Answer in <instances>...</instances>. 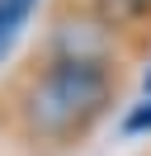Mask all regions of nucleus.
<instances>
[{
    "mask_svg": "<svg viewBox=\"0 0 151 156\" xmlns=\"http://www.w3.org/2000/svg\"><path fill=\"white\" fill-rule=\"evenodd\" d=\"M123 71L109 62H76V57H43L14 80L9 90V118L38 147H80L90 128L113 109Z\"/></svg>",
    "mask_w": 151,
    "mask_h": 156,
    "instance_id": "f257e3e1",
    "label": "nucleus"
},
{
    "mask_svg": "<svg viewBox=\"0 0 151 156\" xmlns=\"http://www.w3.org/2000/svg\"><path fill=\"white\" fill-rule=\"evenodd\" d=\"M38 0H0V62L14 52L19 33L28 29V19H33Z\"/></svg>",
    "mask_w": 151,
    "mask_h": 156,
    "instance_id": "f03ea898",
    "label": "nucleus"
},
{
    "mask_svg": "<svg viewBox=\"0 0 151 156\" xmlns=\"http://www.w3.org/2000/svg\"><path fill=\"white\" fill-rule=\"evenodd\" d=\"M142 99L151 104V62H146V71H142Z\"/></svg>",
    "mask_w": 151,
    "mask_h": 156,
    "instance_id": "7ed1b4c3",
    "label": "nucleus"
}]
</instances>
